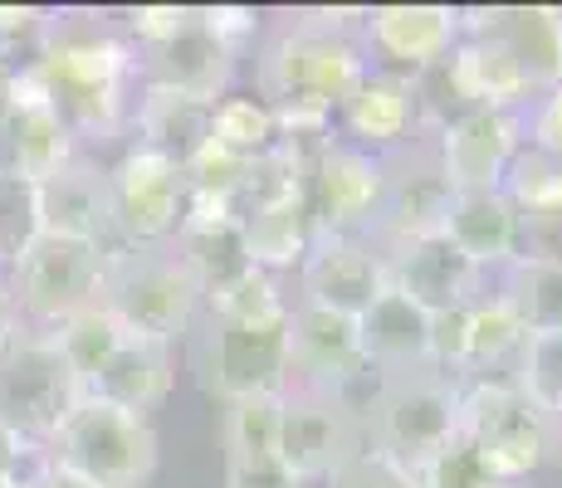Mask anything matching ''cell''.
<instances>
[{
	"mask_svg": "<svg viewBox=\"0 0 562 488\" xmlns=\"http://www.w3.org/2000/svg\"><path fill=\"white\" fill-rule=\"evenodd\" d=\"M367 69L362 10H284L255 45V93L274 107L279 137L299 143L338 137L333 117Z\"/></svg>",
	"mask_w": 562,
	"mask_h": 488,
	"instance_id": "1",
	"label": "cell"
},
{
	"mask_svg": "<svg viewBox=\"0 0 562 488\" xmlns=\"http://www.w3.org/2000/svg\"><path fill=\"white\" fill-rule=\"evenodd\" d=\"M45 103L74 133V143H113L127 133L137 79L133 49L113 15L99 10H49L40 30V49L30 59Z\"/></svg>",
	"mask_w": 562,
	"mask_h": 488,
	"instance_id": "2",
	"label": "cell"
},
{
	"mask_svg": "<svg viewBox=\"0 0 562 488\" xmlns=\"http://www.w3.org/2000/svg\"><path fill=\"white\" fill-rule=\"evenodd\" d=\"M99 303L137 338L177 342L201 318L205 288L177 245H108Z\"/></svg>",
	"mask_w": 562,
	"mask_h": 488,
	"instance_id": "3",
	"label": "cell"
},
{
	"mask_svg": "<svg viewBox=\"0 0 562 488\" xmlns=\"http://www.w3.org/2000/svg\"><path fill=\"white\" fill-rule=\"evenodd\" d=\"M83 400V382L64 362L54 332L15 328L0 332V430L30 450H45L54 430Z\"/></svg>",
	"mask_w": 562,
	"mask_h": 488,
	"instance_id": "4",
	"label": "cell"
},
{
	"mask_svg": "<svg viewBox=\"0 0 562 488\" xmlns=\"http://www.w3.org/2000/svg\"><path fill=\"white\" fill-rule=\"evenodd\" d=\"M460 435V382L436 366L376 376L362 410V440L392 454L406 469H420Z\"/></svg>",
	"mask_w": 562,
	"mask_h": 488,
	"instance_id": "5",
	"label": "cell"
},
{
	"mask_svg": "<svg viewBox=\"0 0 562 488\" xmlns=\"http://www.w3.org/2000/svg\"><path fill=\"white\" fill-rule=\"evenodd\" d=\"M460 440L509 488H518L558 454V430L538 416L509 372L460 382Z\"/></svg>",
	"mask_w": 562,
	"mask_h": 488,
	"instance_id": "6",
	"label": "cell"
},
{
	"mask_svg": "<svg viewBox=\"0 0 562 488\" xmlns=\"http://www.w3.org/2000/svg\"><path fill=\"white\" fill-rule=\"evenodd\" d=\"M40 454L93 488H143L157 474L161 440L147 416L83 396Z\"/></svg>",
	"mask_w": 562,
	"mask_h": 488,
	"instance_id": "7",
	"label": "cell"
},
{
	"mask_svg": "<svg viewBox=\"0 0 562 488\" xmlns=\"http://www.w3.org/2000/svg\"><path fill=\"white\" fill-rule=\"evenodd\" d=\"M187 362L211 400L231 406L245 396H284L289 386V318L231 322L201 313L187 332Z\"/></svg>",
	"mask_w": 562,
	"mask_h": 488,
	"instance_id": "8",
	"label": "cell"
},
{
	"mask_svg": "<svg viewBox=\"0 0 562 488\" xmlns=\"http://www.w3.org/2000/svg\"><path fill=\"white\" fill-rule=\"evenodd\" d=\"M103 249L89 240H64V235H40L15 264L5 269L10 308L25 328L54 332L74 313L93 308L103 284Z\"/></svg>",
	"mask_w": 562,
	"mask_h": 488,
	"instance_id": "9",
	"label": "cell"
},
{
	"mask_svg": "<svg viewBox=\"0 0 562 488\" xmlns=\"http://www.w3.org/2000/svg\"><path fill=\"white\" fill-rule=\"evenodd\" d=\"M108 171V230L113 245H171L187 220V171L127 143Z\"/></svg>",
	"mask_w": 562,
	"mask_h": 488,
	"instance_id": "10",
	"label": "cell"
},
{
	"mask_svg": "<svg viewBox=\"0 0 562 488\" xmlns=\"http://www.w3.org/2000/svg\"><path fill=\"white\" fill-rule=\"evenodd\" d=\"M450 201H456V186H450L446 167L436 157V143L430 137H416V143L396 147L382 157V201H376V220H372V240L382 249L411 245V240H430V235L446 230Z\"/></svg>",
	"mask_w": 562,
	"mask_h": 488,
	"instance_id": "11",
	"label": "cell"
},
{
	"mask_svg": "<svg viewBox=\"0 0 562 488\" xmlns=\"http://www.w3.org/2000/svg\"><path fill=\"white\" fill-rule=\"evenodd\" d=\"M376 376L382 372H372L362 356L358 318L333 308H313V303H294L289 308V386L338 390L362 416Z\"/></svg>",
	"mask_w": 562,
	"mask_h": 488,
	"instance_id": "12",
	"label": "cell"
},
{
	"mask_svg": "<svg viewBox=\"0 0 562 488\" xmlns=\"http://www.w3.org/2000/svg\"><path fill=\"white\" fill-rule=\"evenodd\" d=\"M376 201H382V157L333 137L304 177L313 240H372Z\"/></svg>",
	"mask_w": 562,
	"mask_h": 488,
	"instance_id": "13",
	"label": "cell"
},
{
	"mask_svg": "<svg viewBox=\"0 0 562 488\" xmlns=\"http://www.w3.org/2000/svg\"><path fill=\"white\" fill-rule=\"evenodd\" d=\"M362 444V416L348 396L318 386H284L279 410V459L308 488L328 479V469Z\"/></svg>",
	"mask_w": 562,
	"mask_h": 488,
	"instance_id": "14",
	"label": "cell"
},
{
	"mask_svg": "<svg viewBox=\"0 0 562 488\" xmlns=\"http://www.w3.org/2000/svg\"><path fill=\"white\" fill-rule=\"evenodd\" d=\"M430 143L456 191H499L514 157L524 151V113L464 107L430 133Z\"/></svg>",
	"mask_w": 562,
	"mask_h": 488,
	"instance_id": "15",
	"label": "cell"
},
{
	"mask_svg": "<svg viewBox=\"0 0 562 488\" xmlns=\"http://www.w3.org/2000/svg\"><path fill=\"white\" fill-rule=\"evenodd\" d=\"M386 284V249L376 240H313L294 269V303L358 318Z\"/></svg>",
	"mask_w": 562,
	"mask_h": 488,
	"instance_id": "16",
	"label": "cell"
},
{
	"mask_svg": "<svg viewBox=\"0 0 562 488\" xmlns=\"http://www.w3.org/2000/svg\"><path fill=\"white\" fill-rule=\"evenodd\" d=\"M464 20L450 5H372L362 10V39L372 69L426 73L460 45Z\"/></svg>",
	"mask_w": 562,
	"mask_h": 488,
	"instance_id": "17",
	"label": "cell"
},
{
	"mask_svg": "<svg viewBox=\"0 0 562 488\" xmlns=\"http://www.w3.org/2000/svg\"><path fill=\"white\" fill-rule=\"evenodd\" d=\"M235 69H240V54L225 49L221 39L205 30L201 10L177 39L133 54L137 89L181 93V98H196V103H221V98L231 93V83H235Z\"/></svg>",
	"mask_w": 562,
	"mask_h": 488,
	"instance_id": "18",
	"label": "cell"
},
{
	"mask_svg": "<svg viewBox=\"0 0 562 488\" xmlns=\"http://www.w3.org/2000/svg\"><path fill=\"white\" fill-rule=\"evenodd\" d=\"M342 143L372 151V157H386V151L426 137L420 127V93L411 73L396 69H367V79L342 98L338 117H333Z\"/></svg>",
	"mask_w": 562,
	"mask_h": 488,
	"instance_id": "19",
	"label": "cell"
},
{
	"mask_svg": "<svg viewBox=\"0 0 562 488\" xmlns=\"http://www.w3.org/2000/svg\"><path fill=\"white\" fill-rule=\"evenodd\" d=\"M464 30L499 39L509 59L524 69L533 93L562 89V10L558 5H490V10H460Z\"/></svg>",
	"mask_w": 562,
	"mask_h": 488,
	"instance_id": "20",
	"label": "cell"
},
{
	"mask_svg": "<svg viewBox=\"0 0 562 488\" xmlns=\"http://www.w3.org/2000/svg\"><path fill=\"white\" fill-rule=\"evenodd\" d=\"M69 157H79V143H74V133L59 123V113L45 103V93H40L35 73H30V64H25L20 83H15V113L0 123V171L25 177L40 186V181L54 177Z\"/></svg>",
	"mask_w": 562,
	"mask_h": 488,
	"instance_id": "21",
	"label": "cell"
},
{
	"mask_svg": "<svg viewBox=\"0 0 562 488\" xmlns=\"http://www.w3.org/2000/svg\"><path fill=\"white\" fill-rule=\"evenodd\" d=\"M386 274H392V288L416 298L426 313L464 308V303H474L480 293H490V274H480L446 235L386 249Z\"/></svg>",
	"mask_w": 562,
	"mask_h": 488,
	"instance_id": "22",
	"label": "cell"
},
{
	"mask_svg": "<svg viewBox=\"0 0 562 488\" xmlns=\"http://www.w3.org/2000/svg\"><path fill=\"white\" fill-rule=\"evenodd\" d=\"M440 235L490 279L524 254V225L504 191H456Z\"/></svg>",
	"mask_w": 562,
	"mask_h": 488,
	"instance_id": "23",
	"label": "cell"
},
{
	"mask_svg": "<svg viewBox=\"0 0 562 488\" xmlns=\"http://www.w3.org/2000/svg\"><path fill=\"white\" fill-rule=\"evenodd\" d=\"M40 220H45V235L113 245V230H108V171L83 151L69 157L54 177L40 181Z\"/></svg>",
	"mask_w": 562,
	"mask_h": 488,
	"instance_id": "24",
	"label": "cell"
},
{
	"mask_svg": "<svg viewBox=\"0 0 562 488\" xmlns=\"http://www.w3.org/2000/svg\"><path fill=\"white\" fill-rule=\"evenodd\" d=\"M171 386H177L171 342L127 332V338L113 347V356L89 376L83 396L108 400V406H117V410H133V416H147V410H157L161 400L171 396Z\"/></svg>",
	"mask_w": 562,
	"mask_h": 488,
	"instance_id": "25",
	"label": "cell"
},
{
	"mask_svg": "<svg viewBox=\"0 0 562 488\" xmlns=\"http://www.w3.org/2000/svg\"><path fill=\"white\" fill-rule=\"evenodd\" d=\"M362 356L372 372H416L430 366V313L402 288L386 284L372 303L358 313Z\"/></svg>",
	"mask_w": 562,
	"mask_h": 488,
	"instance_id": "26",
	"label": "cell"
},
{
	"mask_svg": "<svg viewBox=\"0 0 562 488\" xmlns=\"http://www.w3.org/2000/svg\"><path fill=\"white\" fill-rule=\"evenodd\" d=\"M499 191L509 195L518 225H524V254L562 259V157H548L524 143Z\"/></svg>",
	"mask_w": 562,
	"mask_h": 488,
	"instance_id": "27",
	"label": "cell"
},
{
	"mask_svg": "<svg viewBox=\"0 0 562 488\" xmlns=\"http://www.w3.org/2000/svg\"><path fill=\"white\" fill-rule=\"evenodd\" d=\"M211 107L215 103H196V98H181V93L137 89L133 113H127V133H133L127 143L187 167L205 147V137H211Z\"/></svg>",
	"mask_w": 562,
	"mask_h": 488,
	"instance_id": "28",
	"label": "cell"
},
{
	"mask_svg": "<svg viewBox=\"0 0 562 488\" xmlns=\"http://www.w3.org/2000/svg\"><path fill=\"white\" fill-rule=\"evenodd\" d=\"M240 245L245 259L265 274H294L299 259L313 245V225L304 211V191H284V195H265V201L245 205L240 211Z\"/></svg>",
	"mask_w": 562,
	"mask_h": 488,
	"instance_id": "29",
	"label": "cell"
},
{
	"mask_svg": "<svg viewBox=\"0 0 562 488\" xmlns=\"http://www.w3.org/2000/svg\"><path fill=\"white\" fill-rule=\"evenodd\" d=\"M524 322L499 293H480L464 303V352H460V376L456 382H474V376H504L514 366L518 347H524Z\"/></svg>",
	"mask_w": 562,
	"mask_h": 488,
	"instance_id": "30",
	"label": "cell"
},
{
	"mask_svg": "<svg viewBox=\"0 0 562 488\" xmlns=\"http://www.w3.org/2000/svg\"><path fill=\"white\" fill-rule=\"evenodd\" d=\"M490 288L518 313L524 332H562V259L518 254L490 279Z\"/></svg>",
	"mask_w": 562,
	"mask_h": 488,
	"instance_id": "31",
	"label": "cell"
},
{
	"mask_svg": "<svg viewBox=\"0 0 562 488\" xmlns=\"http://www.w3.org/2000/svg\"><path fill=\"white\" fill-rule=\"evenodd\" d=\"M211 143L235 151L245 161H259L279 147V123L274 107L259 93H225L221 103L211 107Z\"/></svg>",
	"mask_w": 562,
	"mask_h": 488,
	"instance_id": "32",
	"label": "cell"
},
{
	"mask_svg": "<svg viewBox=\"0 0 562 488\" xmlns=\"http://www.w3.org/2000/svg\"><path fill=\"white\" fill-rule=\"evenodd\" d=\"M509 376L533 400L538 416L558 430V450H562V332H528Z\"/></svg>",
	"mask_w": 562,
	"mask_h": 488,
	"instance_id": "33",
	"label": "cell"
},
{
	"mask_svg": "<svg viewBox=\"0 0 562 488\" xmlns=\"http://www.w3.org/2000/svg\"><path fill=\"white\" fill-rule=\"evenodd\" d=\"M289 308H294V293L255 264L240 269L235 279H225L221 288H211L201 303V313H215V318L231 322H284Z\"/></svg>",
	"mask_w": 562,
	"mask_h": 488,
	"instance_id": "34",
	"label": "cell"
},
{
	"mask_svg": "<svg viewBox=\"0 0 562 488\" xmlns=\"http://www.w3.org/2000/svg\"><path fill=\"white\" fill-rule=\"evenodd\" d=\"M279 410H284V396L231 400V406H225V420H221L225 464L279 459Z\"/></svg>",
	"mask_w": 562,
	"mask_h": 488,
	"instance_id": "35",
	"label": "cell"
},
{
	"mask_svg": "<svg viewBox=\"0 0 562 488\" xmlns=\"http://www.w3.org/2000/svg\"><path fill=\"white\" fill-rule=\"evenodd\" d=\"M123 338H127V328L103 308V303H93V308L74 313L69 322H59V328H54V342H59L64 362L79 372L83 386H89V376L99 372L108 356H113V347L123 342Z\"/></svg>",
	"mask_w": 562,
	"mask_h": 488,
	"instance_id": "36",
	"label": "cell"
},
{
	"mask_svg": "<svg viewBox=\"0 0 562 488\" xmlns=\"http://www.w3.org/2000/svg\"><path fill=\"white\" fill-rule=\"evenodd\" d=\"M40 235H45V220H40V186L25 177L0 171V269L15 264Z\"/></svg>",
	"mask_w": 562,
	"mask_h": 488,
	"instance_id": "37",
	"label": "cell"
},
{
	"mask_svg": "<svg viewBox=\"0 0 562 488\" xmlns=\"http://www.w3.org/2000/svg\"><path fill=\"white\" fill-rule=\"evenodd\" d=\"M323 488H420V484H416V469H406V464H396L392 454L372 450V444L362 440L358 450L342 454V459L333 464Z\"/></svg>",
	"mask_w": 562,
	"mask_h": 488,
	"instance_id": "38",
	"label": "cell"
},
{
	"mask_svg": "<svg viewBox=\"0 0 562 488\" xmlns=\"http://www.w3.org/2000/svg\"><path fill=\"white\" fill-rule=\"evenodd\" d=\"M416 484L420 488H509V484H499L490 469H484L480 459H474V450L464 444L460 435L446 444L440 454H430L426 464L416 469Z\"/></svg>",
	"mask_w": 562,
	"mask_h": 488,
	"instance_id": "39",
	"label": "cell"
},
{
	"mask_svg": "<svg viewBox=\"0 0 562 488\" xmlns=\"http://www.w3.org/2000/svg\"><path fill=\"white\" fill-rule=\"evenodd\" d=\"M201 15H205V30H211L225 49L240 54V59H245V49L259 45V35H265V15L250 5H201Z\"/></svg>",
	"mask_w": 562,
	"mask_h": 488,
	"instance_id": "40",
	"label": "cell"
},
{
	"mask_svg": "<svg viewBox=\"0 0 562 488\" xmlns=\"http://www.w3.org/2000/svg\"><path fill=\"white\" fill-rule=\"evenodd\" d=\"M524 143L548 151V157H562V89L533 98L524 107Z\"/></svg>",
	"mask_w": 562,
	"mask_h": 488,
	"instance_id": "41",
	"label": "cell"
},
{
	"mask_svg": "<svg viewBox=\"0 0 562 488\" xmlns=\"http://www.w3.org/2000/svg\"><path fill=\"white\" fill-rule=\"evenodd\" d=\"M225 488H308V484L294 479L284 459H250V464H225Z\"/></svg>",
	"mask_w": 562,
	"mask_h": 488,
	"instance_id": "42",
	"label": "cell"
},
{
	"mask_svg": "<svg viewBox=\"0 0 562 488\" xmlns=\"http://www.w3.org/2000/svg\"><path fill=\"white\" fill-rule=\"evenodd\" d=\"M15 488H93V484H83L79 474H69L64 464H54L49 454H35V459L25 464V474L15 479Z\"/></svg>",
	"mask_w": 562,
	"mask_h": 488,
	"instance_id": "43",
	"label": "cell"
},
{
	"mask_svg": "<svg viewBox=\"0 0 562 488\" xmlns=\"http://www.w3.org/2000/svg\"><path fill=\"white\" fill-rule=\"evenodd\" d=\"M40 450H30V444H20L15 435H5V430H0V479H20V474H25V464L35 459Z\"/></svg>",
	"mask_w": 562,
	"mask_h": 488,
	"instance_id": "44",
	"label": "cell"
},
{
	"mask_svg": "<svg viewBox=\"0 0 562 488\" xmlns=\"http://www.w3.org/2000/svg\"><path fill=\"white\" fill-rule=\"evenodd\" d=\"M15 83H20V69H15V64L0 59V123H5V117L15 113Z\"/></svg>",
	"mask_w": 562,
	"mask_h": 488,
	"instance_id": "45",
	"label": "cell"
},
{
	"mask_svg": "<svg viewBox=\"0 0 562 488\" xmlns=\"http://www.w3.org/2000/svg\"><path fill=\"white\" fill-rule=\"evenodd\" d=\"M0 488H15V479H0Z\"/></svg>",
	"mask_w": 562,
	"mask_h": 488,
	"instance_id": "46",
	"label": "cell"
},
{
	"mask_svg": "<svg viewBox=\"0 0 562 488\" xmlns=\"http://www.w3.org/2000/svg\"><path fill=\"white\" fill-rule=\"evenodd\" d=\"M518 488H524V484H518Z\"/></svg>",
	"mask_w": 562,
	"mask_h": 488,
	"instance_id": "47",
	"label": "cell"
},
{
	"mask_svg": "<svg viewBox=\"0 0 562 488\" xmlns=\"http://www.w3.org/2000/svg\"><path fill=\"white\" fill-rule=\"evenodd\" d=\"M558 454H562V450H558Z\"/></svg>",
	"mask_w": 562,
	"mask_h": 488,
	"instance_id": "48",
	"label": "cell"
}]
</instances>
